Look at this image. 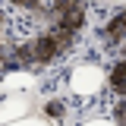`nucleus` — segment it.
Masks as SVG:
<instances>
[{
	"label": "nucleus",
	"mask_w": 126,
	"mask_h": 126,
	"mask_svg": "<svg viewBox=\"0 0 126 126\" xmlns=\"http://www.w3.org/2000/svg\"><path fill=\"white\" fill-rule=\"evenodd\" d=\"M107 85L113 94H126V57H117L107 73Z\"/></svg>",
	"instance_id": "39448f33"
},
{
	"label": "nucleus",
	"mask_w": 126,
	"mask_h": 126,
	"mask_svg": "<svg viewBox=\"0 0 126 126\" xmlns=\"http://www.w3.org/2000/svg\"><path fill=\"white\" fill-rule=\"evenodd\" d=\"M32 82H35L32 73H13V76H6V85L10 88H29Z\"/></svg>",
	"instance_id": "423d86ee"
},
{
	"label": "nucleus",
	"mask_w": 126,
	"mask_h": 126,
	"mask_svg": "<svg viewBox=\"0 0 126 126\" xmlns=\"http://www.w3.org/2000/svg\"><path fill=\"white\" fill-rule=\"evenodd\" d=\"M25 110H29V101H25V94H10L6 101H0V123H10V120H22L25 117Z\"/></svg>",
	"instance_id": "20e7f679"
},
{
	"label": "nucleus",
	"mask_w": 126,
	"mask_h": 126,
	"mask_svg": "<svg viewBox=\"0 0 126 126\" xmlns=\"http://www.w3.org/2000/svg\"><path fill=\"white\" fill-rule=\"evenodd\" d=\"M104 82H107L104 69H98V66H92V63H82V66L73 69V76H69V88H73V94L92 98V94H98L101 88H104Z\"/></svg>",
	"instance_id": "f03ea898"
},
{
	"label": "nucleus",
	"mask_w": 126,
	"mask_h": 126,
	"mask_svg": "<svg viewBox=\"0 0 126 126\" xmlns=\"http://www.w3.org/2000/svg\"><path fill=\"white\" fill-rule=\"evenodd\" d=\"M101 44L110 57H126V10H120L117 16H110L104 32H101Z\"/></svg>",
	"instance_id": "7ed1b4c3"
},
{
	"label": "nucleus",
	"mask_w": 126,
	"mask_h": 126,
	"mask_svg": "<svg viewBox=\"0 0 126 126\" xmlns=\"http://www.w3.org/2000/svg\"><path fill=\"white\" fill-rule=\"evenodd\" d=\"M110 3H120V6H123V3H126V0H110Z\"/></svg>",
	"instance_id": "1a4fd4ad"
},
{
	"label": "nucleus",
	"mask_w": 126,
	"mask_h": 126,
	"mask_svg": "<svg viewBox=\"0 0 126 126\" xmlns=\"http://www.w3.org/2000/svg\"><path fill=\"white\" fill-rule=\"evenodd\" d=\"M47 113H63V104H57V101H54V104H47Z\"/></svg>",
	"instance_id": "6e6552de"
},
{
	"label": "nucleus",
	"mask_w": 126,
	"mask_h": 126,
	"mask_svg": "<svg viewBox=\"0 0 126 126\" xmlns=\"http://www.w3.org/2000/svg\"><path fill=\"white\" fill-rule=\"evenodd\" d=\"M113 123H126V98L113 107Z\"/></svg>",
	"instance_id": "0eeeda50"
},
{
	"label": "nucleus",
	"mask_w": 126,
	"mask_h": 126,
	"mask_svg": "<svg viewBox=\"0 0 126 126\" xmlns=\"http://www.w3.org/2000/svg\"><path fill=\"white\" fill-rule=\"evenodd\" d=\"M85 22V0H0V66L29 69L66 54Z\"/></svg>",
	"instance_id": "f257e3e1"
}]
</instances>
